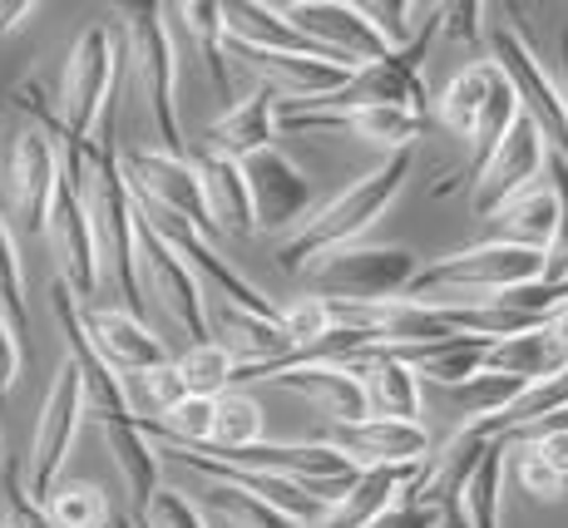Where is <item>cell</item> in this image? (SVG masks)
I'll return each mask as SVG.
<instances>
[{
  "label": "cell",
  "instance_id": "83f0119b",
  "mask_svg": "<svg viewBox=\"0 0 568 528\" xmlns=\"http://www.w3.org/2000/svg\"><path fill=\"white\" fill-rule=\"evenodd\" d=\"M495 227H499L495 242H519V247L549 252L554 233H559V193L554 189H529L495 217Z\"/></svg>",
  "mask_w": 568,
  "mask_h": 528
},
{
  "label": "cell",
  "instance_id": "2e32d148",
  "mask_svg": "<svg viewBox=\"0 0 568 528\" xmlns=\"http://www.w3.org/2000/svg\"><path fill=\"white\" fill-rule=\"evenodd\" d=\"M247 173V193H253V217L257 233H282L297 217H312V179L287 159L282 149H262L243 163Z\"/></svg>",
  "mask_w": 568,
  "mask_h": 528
},
{
  "label": "cell",
  "instance_id": "9c48e42d",
  "mask_svg": "<svg viewBox=\"0 0 568 528\" xmlns=\"http://www.w3.org/2000/svg\"><path fill=\"white\" fill-rule=\"evenodd\" d=\"M124 179L144 213L189 223L203 237L217 233L213 213H207L199 159H179V153H163V149H124Z\"/></svg>",
  "mask_w": 568,
  "mask_h": 528
},
{
  "label": "cell",
  "instance_id": "52a82bcc",
  "mask_svg": "<svg viewBox=\"0 0 568 528\" xmlns=\"http://www.w3.org/2000/svg\"><path fill=\"white\" fill-rule=\"evenodd\" d=\"M505 16L509 20H489V26H485L489 60L509 74V84H515L524 114L539 124L549 153L568 163V104H564V90H559V80L544 70L539 54H534L529 35H524V26H519V10H505Z\"/></svg>",
  "mask_w": 568,
  "mask_h": 528
},
{
  "label": "cell",
  "instance_id": "60d3db41",
  "mask_svg": "<svg viewBox=\"0 0 568 528\" xmlns=\"http://www.w3.org/2000/svg\"><path fill=\"white\" fill-rule=\"evenodd\" d=\"M549 173H554V193H559V233L549 242V272H544V282H564L568 277V163L549 153Z\"/></svg>",
  "mask_w": 568,
  "mask_h": 528
},
{
  "label": "cell",
  "instance_id": "c3c4849f",
  "mask_svg": "<svg viewBox=\"0 0 568 528\" xmlns=\"http://www.w3.org/2000/svg\"><path fill=\"white\" fill-rule=\"evenodd\" d=\"M6 459H10V455H6V439H0V469H6Z\"/></svg>",
  "mask_w": 568,
  "mask_h": 528
},
{
  "label": "cell",
  "instance_id": "ac0fdd59",
  "mask_svg": "<svg viewBox=\"0 0 568 528\" xmlns=\"http://www.w3.org/2000/svg\"><path fill=\"white\" fill-rule=\"evenodd\" d=\"M272 385H282L292 395H307L326 425H356L371 415V395L362 376L352 366H342V361H307V366H292L282 376H272Z\"/></svg>",
  "mask_w": 568,
  "mask_h": 528
},
{
  "label": "cell",
  "instance_id": "74e56055",
  "mask_svg": "<svg viewBox=\"0 0 568 528\" xmlns=\"http://www.w3.org/2000/svg\"><path fill=\"white\" fill-rule=\"evenodd\" d=\"M509 449H524V455H534L539 465H549L554 475L568 484V410L549 415V420L529 425V430L509 435Z\"/></svg>",
  "mask_w": 568,
  "mask_h": 528
},
{
  "label": "cell",
  "instance_id": "1f68e13d",
  "mask_svg": "<svg viewBox=\"0 0 568 528\" xmlns=\"http://www.w3.org/2000/svg\"><path fill=\"white\" fill-rule=\"evenodd\" d=\"M253 445H262V405L243 390L217 395L213 445H203V449H223V455H233V449H253Z\"/></svg>",
  "mask_w": 568,
  "mask_h": 528
},
{
  "label": "cell",
  "instance_id": "30bf717a",
  "mask_svg": "<svg viewBox=\"0 0 568 528\" xmlns=\"http://www.w3.org/2000/svg\"><path fill=\"white\" fill-rule=\"evenodd\" d=\"M282 16L316 54L346 64V70H362V64L390 54V40L376 30L366 6H352V0H292L282 6Z\"/></svg>",
  "mask_w": 568,
  "mask_h": 528
},
{
  "label": "cell",
  "instance_id": "8d00e7d4",
  "mask_svg": "<svg viewBox=\"0 0 568 528\" xmlns=\"http://www.w3.org/2000/svg\"><path fill=\"white\" fill-rule=\"evenodd\" d=\"M505 455H509V439H499V445L485 455V465L475 469V479H469V494H465L469 528H499V484H505Z\"/></svg>",
  "mask_w": 568,
  "mask_h": 528
},
{
  "label": "cell",
  "instance_id": "7402d4cb",
  "mask_svg": "<svg viewBox=\"0 0 568 528\" xmlns=\"http://www.w3.org/2000/svg\"><path fill=\"white\" fill-rule=\"evenodd\" d=\"M199 173H203V193H207V213H213L217 233H233V237H253L257 233V217H253V193H247V173L237 159L217 149L199 153Z\"/></svg>",
  "mask_w": 568,
  "mask_h": 528
},
{
  "label": "cell",
  "instance_id": "ee69618b",
  "mask_svg": "<svg viewBox=\"0 0 568 528\" xmlns=\"http://www.w3.org/2000/svg\"><path fill=\"white\" fill-rule=\"evenodd\" d=\"M371 528H440V514H435L430 504L415 499V494L406 489V494H400L396 509H386Z\"/></svg>",
  "mask_w": 568,
  "mask_h": 528
},
{
  "label": "cell",
  "instance_id": "484cf974",
  "mask_svg": "<svg viewBox=\"0 0 568 528\" xmlns=\"http://www.w3.org/2000/svg\"><path fill=\"white\" fill-rule=\"evenodd\" d=\"M505 84V70L495 60H479V64H465L440 94V124L450 129L455 139H469L475 134V119L485 114V104L495 99V90Z\"/></svg>",
  "mask_w": 568,
  "mask_h": 528
},
{
  "label": "cell",
  "instance_id": "603a6c76",
  "mask_svg": "<svg viewBox=\"0 0 568 528\" xmlns=\"http://www.w3.org/2000/svg\"><path fill=\"white\" fill-rule=\"evenodd\" d=\"M425 465H386V469H362V479L346 489V499L322 519V528H371L386 509H396L400 494L420 479Z\"/></svg>",
  "mask_w": 568,
  "mask_h": 528
},
{
  "label": "cell",
  "instance_id": "f6af8a7d",
  "mask_svg": "<svg viewBox=\"0 0 568 528\" xmlns=\"http://www.w3.org/2000/svg\"><path fill=\"white\" fill-rule=\"evenodd\" d=\"M479 16H485V6H479V0H460V6H445V35H450V40H479V35H485Z\"/></svg>",
  "mask_w": 568,
  "mask_h": 528
},
{
  "label": "cell",
  "instance_id": "3957f363",
  "mask_svg": "<svg viewBox=\"0 0 568 528\" xmlns=\"http://www.w3.org/2000/svg\"><path fill=\"white\" fill-rule=\"evenodd\" d=\"M549 272V252L539 247H519V242H479V247L450 252V257L420 267V277L410 282V292L400 302H435V306H475L479 302H499V296L534 287Z\"/></svg>",
  "mask_w": 568,
  "mask_h": 528
},
{
  "label": "cell",
  "instance_id": "4dcf8cb0",
  "mask_svg": "<svg viewBox=\"0 0 568 528\" xmlns=\"http://www.w3.org/2000/svg\"><path fill=\"white\" fill-rule=\"evenodd\" d=\"M179 376L189 385V395H203V400H217V395L233 390L237 376V356L217 341H203V346H189L179 356Z\"/></svg>",
  "mask_w": 568,
  "mask_h": 528
},
{
  "label": "cell",
  "instance_id": "6da1fadb",
  "mask_svg": "<svg viewBox=\"0 0 568 528\" xmlns=\"http://www.w3.org/2000/svg\"><path fill=\"white\" fill-rule=\"evenodd\" d=\"M50 312H54V326L64 336V356L74 361L80 370V385H84V415L104 430L109 439V455H114L119 475H124L129 494H134V514H149V504L159 499V445L149 439V430L134 420L129 410V395H124V376L100 356V346L84 332V306L80 296L64 287L54 277L50 287Z\"/></svg>",
  "mask_w": 568,
  "mask_h": 528
},
{
  "label": "cell",
  "instance_id": "44dd1931",
  "mask_svg": "<svg viewBox=\"0 0 568 528\" xmlns=\"http://www.w3.org/2000/svg\"><path fill=\"white\" fill-rule=\"evenodd\" d=\"M342 366H352L356 376H362L366 395H371V415L420 425V376H415V366L396 361L386 346H371L362 356H346Z\"/></svg>",
  "mask_w": 568,
  "mask_h": 528
},
{
  "label": "cell",
  "instance_id": "7c38bea8",
  "mask_svg": "<svg viewBox=\"0 0 568 528\" xmlns=\"http://www.w3.org/2000/svg\"><path fill=\"white\" fill-rule=\"evenodd\" d=\"M80 420H90V415H84V385H80L74 361L64 356L50 390H45V405H40L36 435H30V494H36L40 504H45L54 494V484H60V469H64V459H70Z\"/></svg>",
  "mask_w": 568,
  "mask_h": 528
},
{
  "label": "cell",
  "instance_id": "5b68a950",
  "mask_svg": "<svg viewBox=\"0 0 568 528\" xmlns=\"http://www.w3.org/2000/svg\"><path fill=\"white\" fill-rule=\"evenodd\" d=\"M119 64H124V45L109 26H90L70 45V60L60 74V139H54L60 153L94 144V124L119 94Z\"/></svg>",
  "mask_w": 568,
  "mask_h": 528
},
{
  "label": "cell",
  "instance_id": "8992f818",
  "mask_svg": "<svg viewBox=\"0 0 568 528\" xmlns=\"http://www.w3.org/2000/svg\"><path fill=\"white\" fill-rule=\"evenodd\" d=\"M415 277H420V262L410 247H346L307 272V296L336 306H381L400 302Z\"/></svg>",
  "mask_w": 568,
  "mask_h": 528
},
{
  "label": "cell",
  "instance_id": "bcb514c9",
  "mask_svg": "<svg viewBox=\"0 0 568 528\" xmlns=\"http://www.w3.org/2000/svg\"><path fill=\"white\" fill-rule=\"evenodd\" d=\"M36 0H0V35H10V30L20 26V20H30L36 16Z\"/></svg>",
  "mask_w": 568,
  "mask_h": 528
},
{
  "label": "cell",
  "instance_id": "7a4b0ae2",
  "mask_svg": "<svg viewBox=\"0 0 568 528\" xmlns=\"http://www.w3.org/2000/svg\"><path fill=\"white\" fill-rule=\"evenodd\" d=\"M410 163H415V153H396V159H386L381 169H371L366 179H356L346 193H336L326 207H316L307 223L277 247V267L297 277V272H312L316 262H326L332 252H346L396 203V193L406 189V179H410Z\"/></svg>",
  "mask_w": 568,
  "mask_h": 528
},
{
  "label": "cell",
  "instance_id": "7dc6e473",
  "mask_svg": "<svg viewBox=\"0 0 568 528\" xmlns=\"http://www.w3.org/2000/svg\"><path fill=\"white\" fill-rule=\"evenodd\" d=\"M559 90H564V104H568V30L559 35Z\"/></svg>",
  "mask_w": 568,
  "mask_h": 528
},
{
  "label": "cell",
  "instance_id": "ffe728a7",
  "mask_svg": "<svg viewBox=\"0 0 568 528\" xmlns=\"http://www.w3.org/2000/svg\"><path fill=\"white\" fill-rule=\"evenodd\" d=\"M277 114H282V99L277 90H267V84H257L247 99H237V104H227L223 114L207 124V149L227 153V159L247 163L253 153L262 149H277L272 139H277Z\"/></svg>",
  "mask_w": 568,
  "mask_h": 528
},
{
  "label": "cell",
  "instance_id": "d6a6232c",
  "mask_svg": "<svg viewBox=\"0 0 568 528\" xmlns=\"http://www.w3.org/2000/svg\"><path fill=\"white\" fill-rule=\"evenodd\" d=\"M45 514L60 528H109L114 524L100 484H90V479H60L54 484V494L45 499Z\"/></svg>",
  "mask_w": 568,
  "mask_h": 528
},
{
  "label": "cell",
  "instance_id": "4fadbf2b",
  "mask_svg": "<svg viewBox=\"0 0 568 528\" xmlns=\"http://www.w3.org/2000/svg\"><path fill=\"white\" fill-rule=\"evenodd\" d=\"M544 163H549V144H544L539 124H534L529 114H519V124L509 129V139L499 144L489 169L479 173V183L469 189V213H475V223H495L515 197L529 193V183L544 173Z\"/></svg>",
  "mask_w": 568,
  "mask_h": 528
},
{
  "label": "cell",
  "instance_id": "f35d334b",
  "mask_svg": "<svg viewBox=\"0 0 568 528\" xmlns=\"http://www.w3.org/2000/svg\"><path fill=\"white\" fill-rule=\"evenodd\" d=\"M0 499H6V528H60L45 514V504L26 489L16 459H6V469H0Z\"/></svg>",
  "mask_w": 568,
  "mask_h": 528
},
{
  "label": "cell",
  "instance_id": "cb8c5ba5",
  "mask_svg": "<svg viewBox=\"0 0 568 528\" xmlns=\"http://www.w3.org/2000/svg\"><path fill=\"white\" fill-rule=\"evenodd\" d=\"M485 370H499V376H515V380H549L568 370V351L564 341L554 336V326L544 322L539 332H524V336H509V341H495L485 356Z\"/></svg>",
  "mask_w": 568,
  "mask_h": 528
},
{
  "label": "cell",
  "instance_id": "d4e9b609",
  "mask_svg": "<svg viewBox=\"0 0 568 528\" xmlns=\"http://www.w3.org/2000/svg\"><path fill=\"white\" fill-rule=\"evenodd\" d=\"M223 26H227V40H233V45L316 54L307 40L292 30V20L282 16V6H262V0H227V6H223ZM322 60H326V54H322Z\"/></svg>",
  "mask_w": 568,
  "mask_h": 528
},
{
  "label": "cell",
  "instance_id": "ab89813d",
  "mask_svg": "<svg viewBox=\"0 0 568 528\" xmlns=\"http://www.w3.org/2000/svg\"><path fill=\"white\" fill-rule=\"evenodd\" d=\"M139 528H207L199 504L179 489H159V499L149 504V514H134Z\"/></svg>",
  "mask_w": 568,
  "mask_h": 528
},
{
  "label": "cell",
  "instance_id": "b9f144b4",
  "mask_svg": "<svg viewBox=\"0 0 568 528\" xmlns=\"http://www.w3.org/2000/svg\"><path fill=\"white\" fill-rule=\"evenodd\" d=\"M20 366H26V336L16 332V322H10L6 312H0V400L16 390Z\"/></svg>",
  "mask_w": 568,
  "mask_h": 528
},
{
  "label": "cell",
  "instance_id": "8fae6325",
  "mask_svg": "<svg viewBox=\"0 0 568 528\" xmlns=\"http://www.w3.org/2000/svg\"><path fill=\"white\" fill-rule=\"evenodd\" d=\"M139 207V203H134ZM139 277H144V292L154 296L163 312L183 326L193 341L189 346H203L213 341V326H207V302H203V282L179 252L163 242V233L139 213Z\"/></svg>",
  "mask_w": 568,
  "mask_h": 528
},
{
  "label": "cell",
  "instance_id": "d6986e66",
  "mask_svg": "<svg viewBox=\"0 0 568 528\" xmlns=\"http://www.w3.org/2000/svg\"><path fill=\"white\" fill-rule=\"evenodd\" d=\"M84 332L100 346V356L119 376H139V370L169 366V346L139 322L134 312H114V306H84Z\"/></svg>",
  "mask_w": 568,
  "mask_h": 528
},
{
  "label": "cell",
  "instance_id": "d590c367",
  "mask_svg": "<svg viewBox=\"0 0 568 528\" xmlns=\"http://www.w3.org/2000/svg\"><path fill=\"white\" fill-rule=\"evenodd\" d=\"M0 312L16 322V332H30V302H26V262H20V237L0 213Z\"/></svg>",
  "mask_w": 568,
  "mask_h": 528
},
{
  "label": "cell",
  "instance_id": "7bdbcfd3",
  "mask_svg": "<svg viewBox=\"0 0 568 528\" xmlns=\"http://www.w3.org/2000/svg\"><path fill=\"white\" fill-rule=\"evenodd\" d=\"M515 479L534 494V499H559V494H568V484L554 475L549 465H539L534 455H524V449H515Z\"/></svg>",
  "mask_w": 568,
  "mask_h": 528
},
{
  "label": "cell",
  "instance_id": "e0dca14e",
  "mask_svg": "<svg viewBox=\"0 0 568 528\" xmlns=\"http://www.w3.org/2000/svg\"><path fill=\"white\" fill-rule=\"evenodd\" d=\"M326 445L346 455L356 469H386V465H425L430 459V435L415 420H386L366 415L356 425H332Z\"/></svg>",
  "mask_w": 568,
  "mask_h": 528
},
{
  "label": "cell",
  "instance_id": "4316f807",
  "mask_svg": "<svg viewBox=\"0 0 568 528\" xmlns=\"http://www.w3.org/2000/svg\"><path fill=\"white\" fill-rule=\"evenodd\" d=\"M169 16L199 40L203 70L213 80V90L223 99H233V80H227V26H223V6L213 0H189V6H169Z\"/></svg>",
  "mask_w": 568,
  "mask_h": 528
},
{
  "label": "cell",
  "instance_id": "5bb4252c",
  "mask_svg": "<svg viewBox=\"0 0 568 528\" xmlns=\"http://www.w3.org/2000/svg\"><path fill=\"white\" fill-rule=\"evenodd\" d=\"M277 124L287 134H356L366 144L386 149V159L396 153H415V139L425 134V114L410 109H297L282 104Z\"/></svg>",
  "mask_w": 568,
  "mask_h": 528
},
{
  "label": "cell",
  "instance_id": "ba28073f",
  "mask_svg": "<svg viewBox=\"0 0 568 528\" xmlns=\"http://www.w3.org/2000/svg\"><path fill=\"white\" fill-rule=\"evenodd\" d=\"M64 179V159L60 144L45 129H20L10 139L6 169H0V213L16 227V237H40L50 227V207Z\"/></svg>",
  "mask_w": 568,
  "mask_h": 528
},
{
  "label": "cell",
  "instance_id": "e575fe53",
  "mask_svg": "<svg viewBox=\"0 0 568 528\" xmlns=\"http://www.w3.org/2000/svg\"><path fill=\"white\" fill-rule=\"evenodd\" d=\"M213 415H217V400H203V395H189L183 405H173L163 420L144 425L149 435H159L163 445H183V449H203L213 445Z\"/></svg>",
  "mask_w": 568,
  "mask_h": 528
},
{
  "label": "cell",
  "instance_id": "9a60e30c",
  "mask_svg": "<svg viewBox=\"0 0 568 528\" xmlns=\"http://www.w3.org/2000/svg\"><path fill=\"white\" fill-rule=\"evenodd\" d=\"M54 257H60V282L74 296H94L104 287V272H100V242H94V223H90V207H84V179H60V193H54L50 207V227H45Z\"/></svg>",
  "mask_w": 568,
  "mask_h": 528
},
{
  "label": "cell",
  "instance_id": "836d02e7",
  "mask_svg": "<svg viewBox=\"0 0 568 528\" xmlns=\"http://www.w3.org/2000/svg\"><path fill=\"white\" fill-rule=\"evenodd\" d=\"M524 390H529V380L499 376V370H479V376H469L465 385H450V400L460 405L465 415H475V420H495V415H505Z\"/></svg>",
  "mask_w": 568,
  "mask_h": 528
},
{
  "label": "cell",
  "instance_id": "277c9868",
  "mask_svg": "<svg viewBox=\"0 0 568 528\" xmlns=\"http://www.w3.org/2000/svg\"><path fill=\"white\" fill-rule=\"evenodd\" d=\"M119 20L129 26V64H134V90L149 109L163 153L189 159V139L179 124V50H173L169 6L159 0H129L119 6Z\"/></svg>",
  "mask_w": 568,
  "mask_h": 528
},
{
  "label": "cell",
  "instance_id": "f1b7e54d",
  "mask_svg": "<svg viewBox=\"0 0 568 528\" xmlns=\"http://www.w3.org/2000/svg\"><path fill=\"white\" fill-rule=\"evenodd\" d=\"M199 499H203V509L213 514V519H223L227 528H307L302 519L282 514L277 504L257 499V494L233 489V484H217V479H203Z\"/></svg>",
  "mask_w": 568,
  "mask_h": 528
},
{
  "label": "cell",
  "instance_id": "f546056e",
  "mask_svg": "<svg viewBox=\"0 0 568 528\" xmlns=\"http://www.w3.org/2000/svg\"><path fill=\"white\" fill-rule=\"evenodd\" d=\"M124 395H129V410H134L139 425H154L163 415L173 410V405L189 400V385L179 376V361H169V366L159 370H139V376H124Z\"/></svg>",
  "mask_w": 568,
  "mask_h": 528
}]
</instances>
